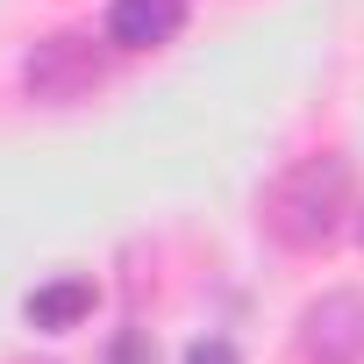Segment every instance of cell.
I'll return each mask as SVG.
<instances>
[{
  "instance_id": "obj_1",
  "label": "cell",
  "mask_w": 364,
  "mask_h": 364,
  "mask_svg": "<svg viewBox=\"0 0 364 364\" xmlns=\"http://www.w3.org/2000/svg\"><path fill=\"white\" fill-rule=\"evenodd\" d=\"M350 200H357L350 157H300L279 186L264 193V229L286 250H328L350 229Z\"/></svg>"
},
{
  "instance_id": "obj_2",
  "label": "cell",
  "mask_w": 364,
  "mask_h": 364,
  "mask_svg": "<svg viewBox=\"0 0 364 364\" xmlns=\"http://www.w3.org/2000/svg\"><path fill=\"white\" fill-rule=\"evenodd\" d=\"M100 79H107V65H100L93 36H43V43L22 58V93L43 100V107H72V100H86Z\"/></svg>"
},
{
  "instance_id": "obj_3",
  "label": "cell",
  "mask_w": 364,
  "mask_h": 364,
  "mask_svg": "<svg viewBox=\"0 0 364 364\" xmlns=\"http://www.w3.org/2000/svg\"><path fill=\"white\" fill-rule=\"evenodd\" d=\"M300 357L307 364H364V293L336 286V293L307 300V314H300Z\"/></svg>"
},
{
  "instance_id": "obj_4",
  "label": "cell",
  "mask_w": 364,
  "mask_h": 364,
  "mask_svg": "<svg viewBox=\"0 0 364 364\" xmlns=\"http://www.w3.org/2000/svg\"><path fill=\"white\" fill-rule=\"evenodd\" d=\"M186 29V0H114L107 8V43L114 50H157Z\"/></svg>"
},
{
  "instance_id": "obj_5",
  "label": "cell",
  "mask_w": 364,
  "mask_h": 364,
  "mask_svg": "<svg viewBox=\"0 0 364 364\" xmlns=\"http://www.w3.org/2000/svg\"><path fill=\"white\" fill-rule=\"evenodd\" d=\"M93 314V279H50L29 293V328H79Z\"/></svg>"
},
{
  "instance_id": "obj_6",
  "label": "cell",
  "mask_w": 364,
  "mask_h": 364,
  "mask_svg": "<svg viewBox=\"0 0 364 364\" xmlns=\"http://www.w3.org/2000/svg\"><path fill=\"white\" fill-rule=\"evenodd\" d=\"M186 364H243V357H236V343L208 336V343H193V350H186Z\"/></svg>"
},
{
  "instance_id": "obj_7",
  "label": "cell",
  "mask_w": 364,
  "mask_h": 364,
  "mask_svg": "<svg viewBox=\"0 0 364 364\" xmlns=\"http://www.w3.org/2000/svg\"><path fill=\"white\" fill-rule=\"evenodd\" d=\"M114 364H150V357H143V336H136V328H129V336L114 343Z\"/></svg>"
},
{
  "instance_id": "obj_8",
  "label": "cell",
  "mask_w": 364,
  "mask_h": 364,
  "mask_svg": "<svg viewBox=\"0 0 364 364\" xmlns=\"http://www.w3.org/2000/svg\"><path fill=\"white\" fill-rule=\"evenodd\" d=\"M357 229H364V222H357Z\"/></svg>"
}]
</instances>
